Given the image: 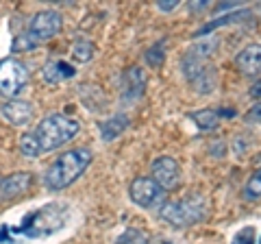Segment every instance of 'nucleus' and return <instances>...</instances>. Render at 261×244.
<instances>
[{
  "label": "nucleus",
  "mask_w": 261,
  "mask_h": 244,
  "mask_svg": "<svg viewBox=\"0 0 261 244\" xmlns=\"http://www.w3.org/2000/svg\"><path fill=\"white\" fill-rule=\"evenodd\" d=\"M89 161H92V153L87 149L65 151L53 161L50 168L46 170L44 181L50 190H63V188H68V185H72L85 173Z\"/></svg>",
  "instance_id": "nucleus-1"
},
{
  "label": "nucleus",
  "mask_w": 261,
  "mask_h": 244,
  "mask_svg": "<svg viewBox=\"0 0 261 244\" xmlns=\"http://www.w3.org/2000/svg\"><path fill=\"white\" fill-rule=\"evenodd\" d=\"M79 129H81V125L76 120L61 116V113H53V116H46L39 122L37 129L33 131V135H35V140L39 144V151L48 153V151L59 149L65 142H70L72 137L79 133Z\"/></svg>",
  "instance_id": "nucleus-2"
},
{
  "label": "nucleus",
  "mask_w": 261,
  "mask_h": 244,
  "mask_svg": "<svg viewBox=\"0 0 261 244\" xmlns=\"http://www.w3.org/2000/svg\"><path fill=\"white\" fill-rule=\"evenodd\" d=\"M205 216H207V203L200 197H190L185 201H174V203H163V207H161V218L172 227H178V229H185V227L200 223Z\"/></svg>",
  "instance_id": "nucleus-3"
},
{
  "label": "nucleus",
  "mask_w": 261,
  "mask_h": 244,
  "mask_svg": "<svg viewBox=\"0 0 261 244\" xmlns=\"http://www.w3.org/2000/svg\"><path fill=\"white\" fill-rule=\"evenodd\" d=\"M128 197L135 205L144 209H161L166 203V190L157 181H152L150 177H137L128 188Z\"/></svg>",
  "instance_id": "nucleus-4"
},
{
  "label": "nucleus",
  "mask_w": 261,
  "mask_h": 244,
  "mask_svg": "<svg viewBox=\"0 0 261 244\" xmlns=\"http://www.w3.org/2000/svg\"><path fill=\"white\" fill-rule=\"evenodd\" d=\"M29 81V72L18 59H3L0 61V94L7 99L18 96Z\"/></svg>",
  "instance_id": "nucleus-5"
},
{
  "label": "nucleus",
  "mask_w": 261,
  "mask_h": 244,
  "mask_svg": "<svg viewBox=\"0 0 261 244\" xmlns=\"http://www.w3.org/2000/svg\"><path fill=\"white\" fill-rule=\"evenodd\" d=\"M61 29V13L55 11V9H46V11H39L35 18L31 20L29 24V39L33 46L48 42L50 37H55Z\"/></svg>",
  "instance_id": "nucleus-6"
},
{
  "label": "nucleus",
  "mask_w": 261,
  "mask_h": 244,
  "mask_svg": "<svg viewBox=\"0 0 261 244\" xmlns=\"http://www.w3.org/2000/svg\"><path fill=\"white\" fill-rule=\"evenodd\" d=\"M150 173H152V181H157L163 190H172L178 185V177H181V170H178L176 159L163 155L157 157L150 166Z\"/></svg>",
  "instance_id": "nucleus-7"
},
{
  "label": "nucleus",
  "mask_w": 261,
  "mask_h": 244,
  "mask_svg": "<svg viewBox=\"0 0 261 244\" xmlns=\"http://www.w3.org/2000/svg\"><path fill=\"white\" fill-rule=\"evenodd\" d=\"M33 175L31 173H15L0 181V203H9L13 199L22 197L24 192L31 188Z\"/></svg>",
  "instance_id": "nucleus-8"
},
{
  "label": "nucleus",
  "mask_w": 261,
  "mask_h": 244,
  "mask_svg": "<svg viewBox=\"0 0 261 244\" xmlns=\"http://www.w3.org/2000/svg\"><path fill=\"white\" fill-rule=\"evenodd\" d=\"M235 66L242 75L255 77L261 75V44H250L235 57Z\"/></svg>",
  "instance_id": "nucleus-9"
},
{
  "label": "nucleus",
  "mask_w": 261,
  "mask_h": 244,
  "mask_svg": "<svg viewBox=\"0 0 261 244\" xmlns=\"http://www.w3.org/2000/svg\"><path fill=\"white\" fill-rule=\"evenodd\" d=\"M0 113H3L5 120H9L13 127H22L33 118V107H31V103H27V101L11 99V101L0 105Z\"/></svg>",
  "instance_id": "nucleus-10"
},
{
  "label": "nucleus",
  "mask_w": 261,
  "mask_h": 244,
  "mask_svg": "<svg viewBox=\"0 0 261 244\" xmlns=\"http://www.w3.org/2000/svg\"><path fill=\"white\" fill-rule=\"evenodd\" d=\"M42 75L48 83H61V81L74 77L76 70H74V66H70L68 61H48Z\"/></svg>",
  "instance_id": "nucleus-11"
},
{
  "label": "nucleus",
  "mask_w": 261,
  "mask_h": 244,
  "mask_svg": "<svg viewBox=\"0 0 261 244\" xmlns=\"http://www.w3.org/2000/svg\"><path fill=\"white\" fill-rule=\"evenodd\" d=\"M144 87H146V79H144V72L140 68H130L126 70L124 75V99H137V96L144 94Z\"/></svg>",
  "instance_id": "nucleus-12"
},
{
  "label": "nucleus",
  "mask_w": 261,
  "mask_h": 244,
  "mask_svg": "<svg viewBox=\"0 0 261 244\" xmlns=\"http://www.w3.org/2000/svg\"><path fill=\"white\" fill-rule=\"evenodd\" d=\"M190 118L196 122V127L200 129V131H209V129H214L220 120V113L216 109H202V111H194L190 113Z\"/></svg>",
  "instance_id": "nucleus-13"
},
{
  "label": "nucleus",
  "mask_w": 261,
  "mask_h": 244,
  "mask_svg": "<svg viewBox=\"0 0 261 244\" xmlns=\"http://www.w3.org/2000/svg\"><path fill=\"white\" fill-rule=\"evenodd\" d=\"M128 125V118L126 116H116L107 122H102L100 125V131H102V140H111V137H116L120 131H124Z\"/></svg>",
  "instance_id": "nucleus-14"
},
{
  "label": "nucleus",
  "mask_w": 261,
  "mask_h": 244,
  "mask_svg": "<svg viewBox=\"0 0 261 244\" xmlns=\"http://www.w3.org/2000/svg\"><path fill=\"white\" fill-rule=\"evenodd\" d=\"M244 199L246 201H257L261 199V170L248 179V183L244 185Z\"/></svg>",
  "instance_id": "nucleus-15"
},
{
  "label": "nucleus",
  "mask_w": 261,
  "mask_h": 244,
  "mask_svg": "<svg viewBox=\"0 0 261 244\" xmlns=\"http://www.w3.org/2000/svg\"><path fill=\"white\" fill-rule=\"evenodd\" d=\"M116 244H150V242L144 235V231H140V229H126L116 240Z\"/></svg>",
  "instance_id": "nucleus-16"
},
{
  "label": "nucleus",
  "mask_w": 261,
  "mask_h": 244,
  "mask_svg": "<svg viewBox=\"0 0 261 244\" xmlns=\"http://www.w3.org/2000/svg\"><path fill=\"white\" fill-rule=\"evenodd\" d=\"M92 55H94V46L89 42H76L74 46H72V57H74L79 63L89 61L92 59Z\"/></svg>",
  "instance_id": "nucleus-17"
},
{
  "label": "nucleus",
  "mask_w": 261,
  "mask_h": 244,
  "mask_svg": "<svg viewBox=\"0 0 261 244\" xmlns=\"http://www.w3.org/2000/svg\"><path fill=\"white\" fill-rule=\"evenodd\" d=\"M20 151L24 153L27 157H37L39 153V144H37V140H35V135L33 133H27V135H22V140H20Z\"/></svg>",
  "instance_id": "nucleus-18"
},
{
  "label": "nucleus",
  "mask_w": 261,
  "mask_h": 244,
  "mask_svg": "<svg viewBox=\"0 0 261 244\" xmlns=\"http://www.w3.org/2000/svg\"><path fill=\"white\" fill-rule=\"evenodd\" d=\"M255 238H257L255 227H244V229H240L233 235L231 244H255Z\"/></svg>",
  "instance_id": "nucleus-19"
},
{
  "label": "nucleus",
  "mask_w": 261,
  "mask_h": 244,
  "mask_svg": "<svg viewBox=\"0 0 261 244\" xmlns=\"http://www.w3.org/2000/svg\"><path fill=\"white\" fill-rule=\"evenodd\" d=\"M244 120H246L248 125H261V105H255L252 109H248Z\"/></svg>",
  "instance_id": "nucleus-20"
},
{
  "label": "nucleus",
  "mask_w": 261,
  "mask_h": 244,
  "mask_svg": "<svg viewBox=\"0 0 261 244\" xmlns=\"http://www.w3.org/2000/svg\"><path fill=\"white\" fill-rule=\"evenodd\" d=\"M161 48H163V44H157L154 48H150V51L146 53V59H148V63H152V66H159V63H161V59H163V57L159 55V51H161Z\"/></svg>",
  "instance_id": "nucleus-21"
},
{
  "label": "nucleus",
  "mask_w": 261,
  "mask_h": 244,
  "mask_svg": "<svg viewBox=\"0 0 261 244\" xmlns=\"http://www.w3.org/2000/svg\"><path fill=\"white\" fill-rule=\"evenodd\" d=\"M157 7L161 11H172V9H176V7H178V0H168V3L163 0V3H157Z\"/></svg>",
  "instance_id": "nucleus-22"
},
{
  "label": "nucleus",
  "mask_w": 261,
  "mask_h": 244,
  "mask_svg": "<svg viewBox=\"0 0 261 244\" xmlns=\"http://www.w3.org/2000/svg\"><path fill=\"white\" fill-rule=\"evenodd\" d=\"M250 96H255V99H261V79L250 87Z\"/></svg>",
  "instance_id": "nucleus-23"
},
{
  "label": "nucleus",
  "mask_w": 261,
  "mask_h": 244,
  "mask_svg": "<svg viewBox=\"0 0 261 244\" xmlns=\"http://www.w3.org/2000/svg\"><path fill=\"white\" fill-rule=\"evenodd\" d=\"M150 244H181V242H176L172 238H154Z\"/></svg>",
  "instance_id": "nucleus-24"
}]
</instances>
